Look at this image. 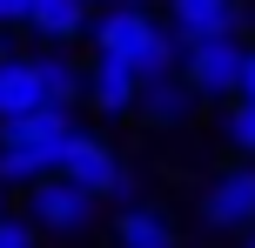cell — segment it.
Returning <instances> with one entry per match:
<instances>
[{
	"label": "cell",
	"mask_w": 255,
	"mask_h": 248,
	"mask_svg": "<svg viewBox=\"0 0 255 248\" xmlns=\"http://www.w3.org/2000/svg\"><path fill=\"white\" fill-rule=\"evenodd\" d=\"M54 174H67L74 188H88L94 201H134V174H128V161L115 155L108 141H94V134H67V148H61V161H54Z\"/></svg>",
	"instance_id": "obj_2"
},
{
	"label": "cell",
	"mask_w": 255,
	"mask_h": 248,
	"mask_svg": "<svg viewBox=\"0 0 255 248\" xmlns=\"http://www.w3.org/2000/svg\"><path fill=\"white\" fill-rule=\"evenodd\" d=\"M40 228L27 222V215H0V248H34Z\"/></svg>",
	"instance_id": "obj_14"
},
{
	"label": "cell",
	"mask_w": 255,
	"mask_h": 248,
	"mask_svg": "<svg viewBox=\"0 0 255 248\" xmlns=\"http://www.w3.org/2000/svg\"><path fill=\"white\" fill-rule=\"evenodd\" d=\"M235 94H242V101H255V54H242V74H235Z\"/></svg>",
	"instance_id": "obj_16"
},
{
	"label": "cell",
	"mask_w": 255,
	"mask_h": 248,
	"mask_svg": "<svg viewBox=\"0 0 255 248\" xmlns=\"http://www.w3.org/2000/svg\"><path fill=\"white\" fill-rule=\"evenodd\" d=\"M242 40L235 34H208V40H188V61H181V81L195 87V101H222L235 94V74H242Z\"/></svg>",
	"instance_id": "obj_4"
},
{
	"label": "cell",
	"mask_w": 255,
	"mask_h": 248,
	"mask_svg": "<svg viewBox=\"0 0 255 248\" xmlns=\"http://www.w3.org/2000/svg\"><path fill=\"white\" fill-rule=\"evenodd\" d=\"M27 7L34 0H0V27H27Z\"/></svg>",
	"instance_id": "obj_15"
},
{
	"label": "cell",
	"mask_w": 255,
	"mask_h": 248,
	"mask_svg": "<svg viewBox=\"0 0 255 248\" xmlns=\"http://www.w3.org/2000/svg\"><path fill=\"white\" fill-rule=\"evenodd\" d=\"M27 222H34L40 235H81V228L94 222V195L74 188L67 174H40V181L27 188Z\"/></svg>",
	"instance_id": "obj_3"
},
{
	"label": "cell",
	"mask_w": 255,
	"mask_h": 248,
	"mask_svg": "<svg viewBox=\"0 0 255 248\" xmlns=\"http://www.w3.org/2000/svg\"><path fill=\"white\" fill-rule=\"evenodd\" d=\"M235 27H242L235 0H175V27L168 34L188 47V40H208V34H235Z\"/></svg>",
	"instance_id": "obj_7"
},
{
	"label": "cell",
	"mask_w": 255,
	"mask_h": 248,
	"mask_svg": "<svg viewBox=\"0 0 255 248\" xmlns=\"http://www.w3.org/2000/svg\"><path fill=\"white\" fill-rule=\"evenodd\" d=\"M0 215H7V188H0Z\"/></svg>",
	"instance_id": "obj_17"
},
{
	"label": "cell",
	"mask_w": 255,
	"mask_h": 248,
	"mask_svg": "<svg viewBox=\"0 0 255 248\" xmlns=\"http://www.w3.org/2000/svg\"><path fill=\"white\" fill-rule=\"evenodd\" d=\"M67 134H74V114H67V107H54V101H40V107H27V114H7V121H0V141H20V148H47L54 161H61Z\"/></svg>",
	"instance_id": "obj_6"
},
{
	"label": "cell",
	"mask_w": 255,
	"mask_h": 248,
	"mask_svg": "<svg viewBox=\"0 0 255 248\" xmlns=\"http://www.w3.org/2000/svg\"><path fill=\"white\" fill-rule=\"evenodd\" d=\"M88 7H101V0H88Z\"/></svg>",
	"instance_id": "obj_20"
},
{
	"label": "cell",
	"mask_w": 255,
	"mask_h": 248,
	"mask_svg": "<svg viewBox=\"0 0 255 248\" xmlns=\"http://www.w3.org/2000/svg\"><path fill=\"white\" fill-rule=\"evenodd\" d=\"M27 27L40 40H74V34H88V0H34Z\"/></svg>",
	"instance_id": "obj_11"
},
{
	"label": "cell",
	"mask_w": 255,
	"mask_h": 248,
	"mask_svg": "<svg viewBox=\"0 0 255 248\" xmlns=\"http://www.w3.org/2000/svg\"><path fill=\"white\" fill-rule=\"evenodd\" d=\"M81 94H88L101 114H128L134 94H141V74H134V67H121V61H101V54H94V74H81Z\"/></svg>",
	"instance_id": "obj_8"
},
{
	"label": "cell",
	"mask_w": 255,
	"mask_h": 248,
	"mask_svg": "<svg viewBox=\"0 0 255 248\" xmlns=\"http://www.w3.org/2000/svg\"><path fill=\"white\" fill-rule=\"evenodd\" d=\"M34 74H40V94H47L54 107L81 101V67L67 61V54H34Z\"/></svg>",
	"instance_id": "obj_12"
},
{
	"label": "cell",
	"mask_w": 255,
	"mask_h": 248,
	"mask_svg": "<svg viewBox=\"0 0 255 248\" xmlns=\"http://www.w3.org/2000/svg\"><path fill=\"white\" fill-rule=\"evenodd\" d=\"M115 242H121V248H181L175 228H168V215H161V208H141V201H128V208H121Z\"/></svg>",
	"instance_id": "obj_10"
},
{
	"label": "cell",
	"mask_w": 255,
	"mask_h": 248,
	"mask_svg": "<svg viewBox=\"0 0 255 248\" xmlns=\"http://www.w3.org/2000/svg\"><path fill=\"white\" fill-rule=\"evenodd\" d=\"M229 141L242 148V155H255V101H235L229 107Z\"/></svg>",
	"instance_id": "obj_13"
},
{
	"label": "cell",
	"mask_w": 255,
	"mask_h": 248,
	"mask_svg": "<svg viewBox=\"0 0 255 248\" xmlns=\"http://www.w3.org/2000/svg\"><path fill=\"white\" fill-rule=\"evenodd\" d=\"M0 54H7V27H0Z\"/></svg>",
	"instance_id": "obj_18"
},
{
	"label": "cell",
	"mask_w": 255,
	"mask_h": 248,
	"mask_svg": "<svg viewBox=\"0 0 255 248\" xmlns=\"http://www.w3.org/2000/svg\"><path fill=\"white\" fill-rule=\"evenodd\" d=\"M242 248H255V228H249V242H242Z\"/></svg>",
	"instance_id": "obj_19"
},
{
	"label": "cell",
	"mask_w": 255,
	"mask_h": 248,
	"mask_svg": "<svg viewBox=\"0 0 255 248\" xmlns=\"http://www.w3.org/2000/svg\"><path fill=\"white\" fill-rule=\"evenodd\" d=\"M188 101H195V87L181 81V67H175V74H154V81H141V94H134V107L154 121V128L181 121V114H188Z\"/></svg>",
	"instance_id": "obj_9"
},
{
	"label": "cell",
	"mask_w": 255,
	"mask_h": 248,
	"mask_svg": "<svg viewBox=\"0 0 255 248\" xmlns=\"http://www.w3.org/2000/svg\"><path fill=\"white\" fill-rule=\"evenodd\" d=\"M202 222L208 228H255V161L249 168H229L202 195Z\"/></svg>",
	"instance_id": "obj_5"
},
{
	"label": "cell",
	"mask_w": 255,
	"mask_h": 248,
	"mask_svg": "<svg viewBox=\"0 0 255 248\" xmlns=\"http://www.w3.org/2000/svg\"><path fill=\"white\" fill-rule=\"evenodd\" d=\"M94 54H101V61L134 67L141 81H154V74H175V67H181L175 34H168V27L154 20V13L141 7V0H121V7L108 13L101 27H94Z\"/></svg>",
	"instance_id": "obj_1"
}]
</instances>
